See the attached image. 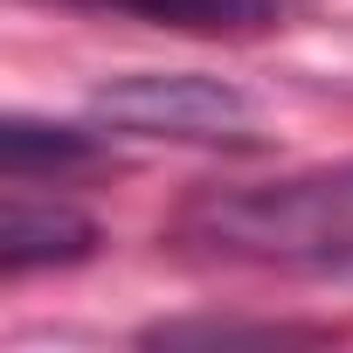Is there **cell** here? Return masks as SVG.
Here are the masks:
<instances>
[{"label":"cell","instance_id":"277c9868","mask_svg":"<svg viewBox=\"0 0 353 353\" xmlns=\"http://www.w3.org/2000/svg\"><path fill=\"white\" fill-rule=\"evenodd\" d=\"M97 8H125V14L194 28V35H250L284 14V0H97Z\"/></svg>","mask_w":353,"mask_h":353},{"label":"cell","instance_id":"7a4b0ae2","mask_svg":"<svg viewBox=\"0 0 353 353\" xmlns=\"http://www.w3.org/2000/svg\"><path fill=\"white\" fill-rule=\"evenodd\" d=\"M90 118L125 132V139H159V145H256L263 118L256 104L201 70H139L111 77L90 97Z\"/></svg>","mask_w":353,"mask_h":353},{"label":"cell","instance_id":"6da1fadb","mask_svg":"<svg viewBox=\"0 0 353 353\" xmlns=\"http://www.w3.org/2000/svg\"><path fill=\"white\" fill-rule=\"evenodd\" d=\"M194 256L256 270H353V159L201 188L173 222Z\"/></svg>","mask_w":353,"mask_h":353},{"label":"cell","instance_id":"3957f363","mask_svg":"<svg viewBox=\"0 0 353 353\" xmlns=\"http://www.w3.org/2000/svg\"><path fill=\"white\" fill-rule=\"evenodd\" d=\"M97 250V222L56 194H28L21 181L0 201V270L8 277H28V270H49V263H83Z\"/></svg>","mask_w":353,"mask_h":353},{"label":"cell","instance_id":"5b68a950","mask_svg":"<svg viewBox=\"0 0 353 353\" xmlns=\"http://www.w3.org/2000/svg\"><path fill=\"white\" fill-rule=\"evenodd\" d=\"M90 152H97V139L77 132V125H42V118H8L0 125V166H8V181H35V173L83 166Z\"/></svg>","mask_w":353,"mask_h":353}]
</instances>
